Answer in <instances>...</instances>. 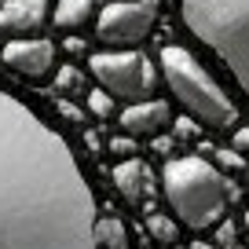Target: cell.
Listing matches in <instances>:
<instances>
[{
	"mask_svg": "<svg viewBox=\"0 0 249 249\" xmlns=\"http://www.w3.org/2000/svg\"><path fill=\"white\" fill-rule=\"evenodd\" d=\"M95 224L70 143L0 92V249H99Z\"/></svg>",
	"mask_w": 249,
	"mask_h": 249,
	"instance_id": "6da1fadb",
	"label": "cell"
},
{
	"mask_svg": "<svg viewBox=\"0 0 249 249\" xmlns=\"http://www.w3.org/2000/svg\"><path fill=\"white\" fill-rule=\"evenodd\" d=\"M161 191L176 220L191 231H205L220 224L231 202L227 176L205 158H172L161 172Z\"/></svg>",
	"mask_w": 249,
	"mask_h": 249,
	"instance_id": "7a4b0ae2",
	"label": "cell"
},
{
	"mask_svg": "<svg viewBox=\"0 0 249 249\" xmlns=\"http://www.w3.org/2000/svg\"><path fill=\"white\" fill-rule=\"evenodd\" d=\"M179 15L249 95V0H179Z\"/></svg>",
	"mask_w": 249,
	"mask_h": 249,
	"instance_id": "3957f363",
	"label": "cell"
},
{
	"mask_svg": "<svg viewBox=\"0 0 249 249\" xmlns=\"http://www.w3.org/2000/svg\"><path fill=\"white\" fill-rule=\"evenodd\" d=\"M161 77L169 92L176 95V103L195 121L209 124V128H231L238 121V107L231 103V95L205 73V66L187 48L179 44L161 48Z\"/></svg>",
	"mask_w": 249,
	"mask_h": 249,
	"instance_id": "277c9868",
	"label": "cell"
},
{
	"mask_svg": "<svg viewBox=\"0 0 249 249\" xmlns=\"http://www.w3.org/2000/svg\"><path fill=\"white\" fill-rule=\"evenodd\" d=\"M92 77L103 85V92L117 95V99L140 103L147 95H154L158 88V70L154 62L143 52H132V48H121V52H99L92 55Z\"/></svg>",
	"mask_w": 249,
	"mask_h": 249,
	"instance_id": "5b68a950",
	"label": "cell"
},
{
	"mask_svg": "<svg viewBox=\"0 0 249 249\" xmlns=\"http://www.w3.org/2000/svg\"><path fill=\"white\" fill-rule=\"evenodd\" d=\"M154 22H158V0H114L99 11L95 33L103 44L132 48L154 30Z\"/></svg>",
	"mask_w": 249,
	"mask_h": 249,
	"instance_id": "8992f818",
	"label": "cell"
},
{
	"mask_svg": "<svg viewBox=\"0 0 249 249\" xmlns=\"http://www.w3.org/2000/svg\"><path fill=\"white\" fill-rule=\"evenodd\" d=\"M4 66L11 73L26 81H44L55 70V44L44 37H30V40H11L4 48Z\"/></svg>",
	"mask_w": 249,
	"mask_h": 249,
	"instance_id": "52a82bcc",
	"label": "cell"
},
{
	"mask_svg": "<svg viewBox=\"0 0 249 249\" xmlns=\"http://www.w3.org/2000/svg\"><path fill=\"white\" fill-rule=\"evenodd\" d=\"M169 124H172V110L165 99H140L121 110V128L136 140H154Z\"/></svg>",
	"mask_w": 249,
	"mask_h": 249,
	"instance_id": "ba28073f",
	"label": "cell"
},
{
	"mask_svg": "<svg viewBox=\"0 0 249 249\" xmlns=\"http://www.w3.org/2000/svg\"><path fill=\"white\" fill-rule=\"evenodd\" d=\"M52 0H4L0 4V33H37L48 22Z\"/></svg>",
	"mask_w": 249,
	"mask_h": 249,
	"instance_id": "9c48e42d",
	"label": "cell"
},
{
	"mask_svg": "<svg viewBox=\"0 0 249 249\" xmlns=\"http://www.w3.org/2000/svg\"><path fill=\"white\" fill-rule=\"evenodd\" d=\"M114 183H117V191L124 195L128 205H147L150 191H154V176H150V169L143 161H136V158H124V161L114 169Z\"/></svg>",
	"mask_w": 249,
	"mask_h": 249,
	"instance_id": "30bf717a",
	"label": "cell"
},
{
	"mask_svg": "<svg viewBox=\"0 0 249 249\" xmlns=\"http://www.w3.org/2000/svg\"><path fill=\"white\" fill-rule=\"evenodd\" d=\"M92 11H95V0H55L52 22L59 30H77V26H85L92 18Z\"/></svg>",
	"mask_w": 249,
	"mask_h": 249,
	"instance_id": "8fae6325",
	"label": "cell"
},
{
	"mask_svg": "<svg viewBox=\"0 0 249 249\" xmlns=\"http://www.w3.org/2000/svg\"><path fill=\"white\" fill-rule=\"evenodd\" d=\"M95 242H99V249H128V234L117 220H99L95 224Z\"/></svg>",
	"mask_w": 249,
	"mask_h": 249,
	"instance_id": "7c38bea8",
	"label": "cell"
},
{
	"mask_svg": "<svg viewBox=\"0 0 249 249\" xmlns=\"http://www.w3.org/2000/svg\"><path fill=\"white\" fill-rule=\"evenodd\" d=\"M147 227H150V234H154V242H165V246H172V242L179 238V227L172 224L169 216H161V213H150Z\"/></svg>",
	"mask_w": 249,
	"mask_h": 249,
	"instance_id": "4fadbf2b",
	"label": "cell"
},
{
	"mask_svg": "<svg viewBox=\"0 0 249 249\" xmlns=\"http://www.w3.org/2000/svg\"><path fill=\"white\" fill-rule=\"evenodd\" d=\"M88 110H92L95 117H110V110H114V95H110V92H92V95H88Z\"/></svg>",
	"mask_w": 249,
	"mask_h": 249,
	"instance_id": "5bb4252c",
	"label": "cell"
},
{
	"mask_svg": "<svg viewBox=\"0 0 249 249\" xmlns=\"http://www.w3.org/2000/svg\"><path fill=\"white\" fill-rule=\"evenodd\" d=\"M81 85V73L73 70V66H62V73H59V88L66 92V88H77Z\"/></svg>",
	"mask_w": 249,
	"mask_h": 249,
	"instance_id": "9a60e30c",
	"label": "cell"
},
{
	"mask_svg": "<svg viewBox=\"0 0 249 249\" xmlns=\"http://www.w3.org/2000/svg\"><path fill=\"white\" fill-rule=\"evenodd\" d=\"M231 147L238 150V154H249V124L234 128V140H231Z\"/></svg>",
	"mask_w": 249,
	"mask_h": 249,
	"instance_id": "2e32d148",
	"label": "cell"
},
{
	"mask_svg": "<svg viewBox=\"0 0 249 249\" xmlns=\"http://www.w3.org/2000/svg\"><path fill=\"white\" fill-rule=\"evenodd\" d=\"M110 147H114V154H121V158H132L136 154V143L132 140H114Z\"/></svg>",
	"mask_w": 249,
	"mask_h": 249,
	"instance_id": "e0dca14e",
	"label": "cell"
},
{
	"mask_svg": "<svg viewBox=\"0 0 249 249\" xmlns=\"http://www.w3.org/2000/svg\"><path fill=\"white\" fill-rule=\"evenodd\" d=\"M216 154H220V161H224V165H242V158L234 154V150H216Z\"/></svg>",
	"mask_w": 249,
	"mask_h": 249,
	"instance_id": "ac0fdd59",
	"label": "cell"
},
{
	"mask_svg": "<svg viewBox=\"0 0 249 249\" xmlns=\"http://www.w3.org/2000/svg\"><path fill=\"white\" fill-rule=\"evenodd\" d=\"M246 227H249V209H246Z\"/></svg>",
	"mask_w": 249,
	"mask_h": 249,
	"instance_id": "d6986e66",
	"label": "cell"
}]
</instances>
